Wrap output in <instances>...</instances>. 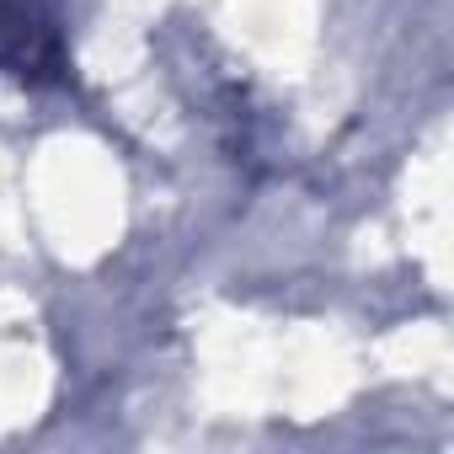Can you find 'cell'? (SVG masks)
I'll use <instances>...</instances> for the list:
<instances>
[{"mask_svg":"<svg viewBox=\"0 0 454 454\" xmlns=\"http://www.w3.org/2000/svg\"><path fill=\"white\" fill-rule=\"evenodd\" d=\"M0 70L22 86H59L70 59L49 0H0Z\"/></svg>","mask_w":454,"mask_h":454,"instance_id":"cell-1","label":"cell"}]
</instances>
